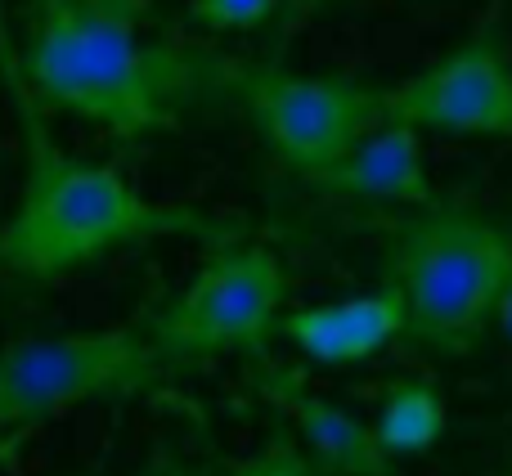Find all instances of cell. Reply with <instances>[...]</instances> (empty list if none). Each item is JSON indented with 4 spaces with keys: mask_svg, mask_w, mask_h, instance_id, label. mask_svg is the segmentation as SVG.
I'll list each match as a JSON object with an SVG mask.
<instances>
[{
    "mask_svg": "<svg viewBox=\"0 0 512 476\" xmlns=\"http://www.w3.org/2000/svg\"><path fill=\"white\" fill-rule=\"evenodd\" d=\"M0 81L18 113L27 149V189L14 221L0 230V274L23 283H54L59 274L86 265L90 256L122 243H149V238H203L225 243L234 225L216 221L194 207L149 203L131 180L108 162H81L54 144L45 126V104L36 99L23 72L9 27L0 18Z\"/></svg>",
    "mask_w": 512,
    "mask_h": 476,
    "instance_id": "6da1fadb",
    "label": "cell"
},
{
    "mask_svg": "<svg viewBox=\"0 0 512 476\" xmlns=\"http://www.w3.org/2000/svg\"><path fill=\"white\" fill-rule=\"evenodd\" d=\"M153 0H32L23 72L36 99L104 126L117 149L171 131L207 95V54L149 41Z\"/></svg>",
    "mask_w": 512,
    "mask_h": 476,
    "instance_id": "7a4b0ae2",
    "label": "cell"
},
{
    "mask_svg": "<svg viewBox=\"0 0 512 476\" xmlns=\"http://www.w3.org/2000/svg\"><path fill=\"white\" fill-rule=\"evenodd\" d=\"M512 238L463 207H423L387 238L382 279L400 292L405 337L436 355H468L495 324Z\"/></svg>",
    "mask_w": 512,
    "mask_h": 476,
    "instance_id": "3957f363",
    "label": "cell"
},
{
    "mask_svg": "<svg viewBox=\"0 0 512 476\" xmlns=\"http://www.w3.org/2000/svg\"><path fill=\"white\" fill-rule=\"evenodd\" d=\"M167 369L149 324L72 337H18L0 346V468H18L23 441L86 400L162 396Z\"/></svg>",
    "mask_w": 512,
    "mask_h": 476,
    "instance_id": "277c9868",
    "label": "cell"
},
{
    "mask_svg": "<svg viewBox=\"0 0 512 476\" xmlns=\"http://www.w3.org/2000/svg\"><path fill=\"white\" fill-rule=\"evenodd\" d=\"M207 95L230 99L265 149L310 185L382 122V86L346 72H292L230 54H207Z\"/></svg>",
    "mask_w": 512,
    "mask_h": 476,
    "instance_id": "5b68a950",
    "label": "cell"
},
{
    "mask_svg": "<svg viewBox=\"0 0 512 476\" xmlns=\"http://www.w3.org/2000/svg\"><path fill=\"white\" fill-rule=\"evenodd\" d=\"M283 301L288 274L279 256L225 238L198 265L189 288L149 324V337L171 369L216 355H261L270 337H279Z\"/></svg>",
    "mask_w": 512,
    "mask_h": 476,
    "instance_id": "8992f818",
    "label": "cell"
},
{
    "mask_svg": "<svg viewBox=\"0 0 512 476\" xmlns=\"http://www.w3.org/2000/svg\"><path fill=\"white\" fill-rule=\"evenodd\" d=\"M382 117L423 135L512 140V45L499 9L427 68L382 86Z\"/></svg>",
    "mask_w": 512,
    "mask_h": 476,
    "instance_id": "52a82bcc",
    "label": "cell"
},
{
    "mask_svg": "<svg viewBox=\"0 0 512 476\" xmlns=\"http://www.w3.org/2000/svg\"><path fill=\"white\" fill-rule=\"evenodd\" d=\"M279 337L310 364H364L382 355L396 337H405V306L400 292L387 279L369 292H351L342 301H319V306L283 310Z\"/></svg>",
    "mask_w": 512,
    "mask_h": 476,
    "instance_id": "ba28073f",
    "label": "cell"
},
{
    "mask_svg": "<svg viewBox=\"0 0 512 476\" xmlns=\"http://www.w3.org/2000/svg\"><path fill=\"white\" fill-rule=\"evenodd\" d=\"M261 391L283 409L292 436L319 476H396V459L382 450L373 423L310 391L297 369L270 373Z\"/></svg>",
    "mask_w": 512,
    "mask_h": 476,
    "instance_id": "9c48e42d",
    "label": "cell"
},
{
    "mask_svg": "<svg viewBox=\"0 0 512 476\" xmlns=\"http://www.w3.org/2000/svg\"><path fill=\"white\" fill-rule=\"evenodd\" d=\"M319 189L360 203H396V207H436L432 171H427L423 131L382 117L378 126L360 135L324 176L315 180Z\"/></svg>",
    "mask_w": 512,
    "mask_h": 476,
    "instance_id": "30bf717a",
    "label": "cell"
},
{
    "mask_svg": "<svg viewBox=\"0 0 512 476\" xmlns=\"http://www.w3.org/2000/svg\"><path fill=\"white\" fill-rule=\"evenodd\" d=\"M382 450L391 459H414L427 454L445 436V400L432 382L400 378L378 396V418H373Z\"/></svg>",
    "mask_w": 512,
    "mask_h": 476,
    "instance_id": "8fae6325",
    "label": "cell"
},
{
    "mask_svg": "<svg viewBox=\"0 0 512 476\" xmlns=\"http://www.w3.org/2000/svg\"><path fill=\"white\" fill-rule=\"evenodd\" d=\"M283 0H189L185 23L203 32H261L279 23Z\"/></svg>",
    "mask_w": 512,
    "mask_h": 476,
    "instance_id": "7c38bea8",
    "label": "cell"
},
{
    "mask_svg": "<svg viewBox=\"0 0 512 476\" xmlns=\"http://www.w3.org/2000/svg\"><path fill=\"white\" fill-rule=\"evenodd\" d=\"M230 476H319V472L310 468V459H306V450L297 445L292 427L274 423L270 436L256 445L248 459L230 463Z\"/></svg>",
    "mask_w": 512,
    "mask_h": 476,
    "instance_id": "4fadbf2b",
    "label": "cell"
},
{
    "mask_svg": "<svg viewBox=\"0 0 512 476\" xmlns=\"http://www.w3.org/2000/svg\"><path fill=\"white\" fill-rule=\"evenodd\" d=\"M328 5H337V0H283V9H279V23H274V32H279V41H288L292 32H301V27H306L315 14H324Z\"/></svg>",
    "mask_w": 512,
    "mask_h": 476,
    "instance_id": "5bb4252c",
    "label": "cell"
},
{
    "mask_svg": "<svg viewBox=\"0 0 512 476\" xmlns=\"http://www.w3.org/2000/svg\"><path fill=\"white\" fill-rule=\"evenodd\" d=\"M140 476H212V472L194 468V463H185L180 454H171V450H158V454L149 459V468H144Z\"/></svg>",
    "mask_w": 512,
    "mask_h": 476,
    "instance_id": "9a60e30c",
    "label": "cell"
},
{
    "mask_svg": "<svg viewBox=\"0 0 512 476\" xmlns=\"http://www.w3.org/2000/svg\"><path fill=\"white\" fill-rule=\"evenodd\" d=\"M490 328H499V333L512 342V270L504 279V292H499V301H495V324H490Z\"/></svg>",
    "mask_w": 512,
    "mask_h": 476,
    "instance_id": "2e32d148",
    "label": "cell"
}]
</instances>
